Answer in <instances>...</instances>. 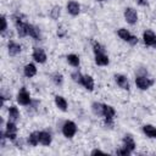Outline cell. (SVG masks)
<instances>
[{
    "label": "cell",
    "instance_id": "cell-1",
    "mask_svg": "<svg viewBox=\"0 0 156 156\" xmlns=\"http://www.w3.org/2000/svg\"><path fill=\"white\" fill-rule=\"evenodd\" d=\"M76 132H77V126L74 122H72V121L65 122V124L62 127V133L66 138H72L76 134Z\"/></svg>",
    "mask_w": 156,
    "mask_h": 156
},
{
    "label": "cell",
    "instance_id": "cell-2",
    "mask_svg": "<svg viewBox=\"0 0 156 156\" xmlns=\"http://www.w3.org/2000/svg\"><path fill=\"white\" fill-rule=\"evenodd\" d=\"M135 84H136V87H138L139 89L146 90V89H149V88L154 84V80H152V79H149V78H146V77H144V76H138V77L135 78Z\"/></svg>",
    "mask_w": 156,
    "mask_h": 156
},
{
    "label": "cell",
    "instance_id": "cell-3",
    "mask_svg": "<svg viewBox=\"0 0 156 156\" xmlns=\"http://www.w3.org/2000/svg\"><path fill=\"white\" fill-rule=\"evenodd\" d=\"M118 37H119L121 39H123L124 41H128V43L132 44V45H135V44L138 43V38L134 37V35H132V34H130L127 29H124V28L118 29Z\"/></svg>",
    "mask_w": 156,
    "mask_h": 156
},
{
    "label": "cell",
    "instance_id": "cell-4",
    "mask_svg": "<svg viewBox=\"0 0 156 156\" xmlns=\"http://www.w3.org/2000/svg\"><path fill=\"white\" fill-rule=\"evenodd\" d=\"M16 134H17V127H16L15 122H13V121H9V122L6 123V130H5L6 138L13 141V140L16 139V136H17Z\"/></svg>",
    "mask_w": 156,
    "mask_h": 156
},
{
    "label": "cell",
    "instance_id": "cell-5",
    "mask_svg": "<svg viewBox=\"0 0 156 156\" xmlns=\"http://www.w3.org/2000/svg\"><path fill=\"white\" fill-rule=\"evenodd\" d=\"M17 101H18V104H21L23 106H27V105L30 104V95H29V93L27 91L26 88H22L20 90V93L17 95Z\"/></svg>",
    "mask_w": 156,
    "mask_h": 156
},
{
    "label": "cell",
    "instance_id": "cell-6",
    "mask_svg": "<svg viewBox=\"0 0 156 156\" xmlns=\"http://www.w3.org/2000/svg\"><path fill=\"white\" fill-rule=\"evenodd\" d=\"M124 18L126 21L129 23V24H134L136 21H138V15H136V11L132 7H127L124 10Z\"/></svg>",
    "mask_w": 156,
    "mask_h": 156
},
{
    "label": "cell",
    "instance_id": "cell-7",
    "mask_svg": "<svg viewBox=\"0 0 156 156\" xmlns=\"http://www.w3.org/2000/svg\"><path fill=\"white\" fill-rule=\"evenodd\" d=\"M116 115V111L112 106L110 105H104V116H105V122L106 124H112V119Z\"/></svg>",
    "mask_w": 156,
    "mask_h": 156
},
{
    "label": "cell",
    "instance_id": "cell-8",
    "mask_svg": "<svg viewBox=\"0 0 156 156\" xmlns=\"http://www.w3.org/2000/svg\"><path fill=\"white\" fill-rule=\"evenodd\" d=\"M16 28H17V33L20 37H26L28 35V23L21 21L20 18H16Z\"/></svg>",
    "mask_w": 156,
    "mask_h": 156
},
{
    "label": "cell",
    "instance_id": "cell-9",
    "mask_svg": "<svg viewBox=\"0 0 156 156\" xmlns=\"http://www.w3.org/2000/svg\"><path fill=\"white\" fill-rule=\"evenodd\" d=\"M143 39H144L145 45L156 48V35H155L151 30H146V32H144V34H143Z\"/></svg>",
    "mask_w": 156,
    "mask_h": 156
},
{
    "label": "cell",
    "instance_id": "cell-10",
    "mask_svg": "<svg viewBox=\"0 0 156 156\" xmlns=\"http://www.w3.org/2000/svg\"><path fill=\"white\" fill-rule=\"evenodd\" d=\"M33 58L37 62H39V63H44L46 61V54H45V51L43 49L34 48V50H33Z\"/></svg>",
    "mask_w": 156,
    "mask_h": 156
},
{
    "label": "cell",
    "instance_id": "cell-11",
    "mask_svg": "<svg viewBox=\"0 0 156 156\" xmlns=\"http://www.w3.org/2000/svg\"><path fill=\"white\" fill-rule=\"evenodd\" d=\"M115 80H116V83H117V85L119 88L127 89V90L129 89V82H128V79H127L126 76H123V74H116L115 76Z\"/></svg>",
    "mask_w": 156,
    "mask_h": 156
},
{
    "label": "cell",
    "instance_id": "cell-12",
    "mask_svg": "<svg viewBox=\"0 0 156 156\" xmlns=\"http://www.w3.org/2000/svg\"><path fill=\"white\" fill-rule=\"evenodd\" d=\"M67 11H68V13H71L72 16H77V15L79 13V11H80V6H79V4L76 2V1H69V2L67 4Z\"/></svg>",
    "mask_w": 156,
    "mask_h": 156
},
{
    "label": "cell",
    "instance_id": "cell-13",
    "mask_svg": "<svg viewBox=\"0 0 156 156\" xmlns=\"http://www.w3.org/2000/svg\"><path fill=\"white\" fill-rule=\"evenodd\" d=\"M123 146H124L126 149H128L130 152L134 151V149H135V141H134V139L132 138V135H126V136L123 138Z\"/></svg>",
    "mask_w": 156,
    "mask_h": 156
},
{
    "label": "cell",
    "instance_id": "cell-14",
    "mask_svg": "<svg viewBox=\"0 0 156 156\" xmlns=\"http://www.w3.org/2000/svg\"><path fill=\"white\" fill-rule=\"evenodd\" d=\"M39 143L48 146L51 143V134L48 132H39Z\"/></svg>",
    "mask_w": 156,
    "mask_h": 156
},
{
    "label": "cell",
    "instance_id": "cell-15",
    "mask_svg": "<svg viewBox=\"0 0 156 156\" xmlns=\"http://www.w3.org/2000/svg\"><path fill=\"white\" fill-rule=\"evenodd\" d=\"M7 48H9V54L11 56H15V55H17V54L21 52V45L17 44V43H15V41H10L9 45H7Z\"/></svg>",
    "mask_w": 156,
    "mask_h": 156
},
{
    "label": "cell",
    "instance_id": "cell-16",
    "mask_svg": "<svg viewBox=\"0 0 156 156\" xmlns=\"http://www.w3.org/2000/svg\"><path fill=\"white\" fill-rule=\"evenodd\" d=\"M23 72H24V76H26V77H28V78L34 77V76H35V73H37V67H35L33 63H28V65H26V66H24Z\"/></svg>",
    "mask_w": 156,
    "mask_h": 156
},
{
    "label": "cell",
    "instance_id": "cell-17",
    "mask_svg": "<svg viewBox=\"0 0 156 156\" xmlns=\"http://www.w3.org/2000/svg\"><path fill=\"white\" fill-rule=\"evenodd\" d=\"M108 57H107V55H105V52L104 54H96L95 55V62H96V65H99V66H106V65H108Z\"/></svg>",
    "mask_w": 156,
    "mask_h": 156
},
{
    "label": "cell",
    "instance_id": "cell-18",
    "mask_svg": "<svg viewBox=\"0 0 156 156\" xmlns=\"http://www.w3.org/2000/svg\"><path fill=\"white\" fill-rule=\"evenodd\" d=\"M82 85H84L85 89L88 90H93L94 89V79L90 76H83V80H82Z\"/></svg>",
    "mask_w": 156,
    "mask_h": 156
},
{
    "label": "cell",
    "instance_id": "cell-19",
    "mask_svg": "<svg viewBox=\"0 0 156 156\" xmlns=\"http://www.w3.org/2000/svg\"><path fill=\"white\" fill-rule=\"evenodd\" d=\"M55 104L61 111H66L67 110V101L65 100V98H62L60 95H56L55 96Z\"/></svg>",
    "mask_w": 156,
    "mask_h": 156
},
{
    "label": "cell",
    "instance_id": "cell-20",
    "mask_svg": "<svg viewBox=\"0 0 156 156\" xmlns=\"http://www.w3.org/2000/svg\"><path fill=\"white\" fill-rule=\"evenodd\" d=\"M28 35H30L32 38H34L35 40H40V32L37 27L28 24Z\"/></svg>",
    "mask_w": 156,
    "mask_h": 156
},
{
    "label": "cell",
    "instance_id": "cell-21",
    "mask_svg": "<svg viewBox=\"0 0 156 156\" xmlns=\"http://www.w3.org/2000/svg\"><path fill=\"white\" fill-rule=\"evenodd\" d=\"M9 117H10V121H17L20 118V111L16 106H10L9 107Z\"/></svg>",
    "mask_w": 156,
    "mask_h": 156
},
{
    "label": "cell",
    "instance_id": "cell-22",
    "mask_svg": "<svg viewBox=\"0 0 156 156\" xmlns=\"http://www.w3.org/2000/svg\"><path fill=\"white\" fill-rule=\"evenodd\" d=\"M143 130H144V133H145L149 138H156V128H155L154 126H151V124H145V126L143 127Z\"/></svg>",
    "mask_w": 156,
    "mask_h": 156
},
{
    "label": "cell",
    "instance_id": "cell-23",
    "mask_svg": "<svg viewBox=\"0 0 156 156\" xmlns=\"http://www.w3.org/2000/svg\"><path fill=\"white\" fill-rule=\"evenodd\" d=\"M28 143L32 146H35L39 144V132H33L29 136H28Z\"/></svg>",
    "mask_w": 156,
    "mask_h": 156
},
{
    "label": "cell",
    "instance_id": "cell-24",
    "mask_svg": "<svg viewBox=\"0 0 156 156\" xmlns=\"http://www.w3.org/2000/svg\"><path fill=\"white\" fill-rule=\"evenodd\" d=\"M67 61H68V63H69L71 66H73V67H78V66H79V57H78L77 55H74V54H69V55L67 56Z\"/></svg>",
    "mask_w": 156,
    "mask_h": 156
},
{
    "label": "cell",
    "instance_id": "cell-25",
    "mask_svg": "<svg viewBox=\"0 0 156 156\" xmlns=\"http://www.w3.org/2000/svg\"><path fill=\"white\" fill-rule=\"evenodd\" d=\"M93 112L98 116H104V105H101L99 102H94L93 104Z\"/></svg>",
    "mask_w": 156,
    "mask_h": 156
},
{
    "label": "cell",
    "instance_id": "cell-26",
    "mask_svg": "<svg viewBox=\"0 0 156 156\" xmlns=\"http://www.w3.org/2000/svg\"><path fill=\"white\" fill-rule=\"evenodd\" d=\"M60 13H61V9H60V6H54L52 10L50 11V16H51L52 20H57V18L60 17Z\"/></svg>",
    "mask_w": 156,
    "mask_h": 156
},
{
    "label": "cell",
    "instance_id": "cell-27",
    "mask_svg": "<svg viewBox=\"0 0 156 156\" xmlns=\"http://www.w3.org/2000/svg\"><path fill=\"white\" fill-rule=\"evenodd\" d=\"M93 49H94L95 55H96V54H104V48H102L99 43H96V41L93 44Z\"/></svg>",
    "mask_w": 156,
    "mask_h": 156
},
{
    "label": "cell",
    "instance_id": "cell-28",
    "mask_svg": "<svg viewBox=\"0 0 156 156\" xmlns=\"http://www.w3.org/2000/svg\"><path fill=\"white\" fill-rule=\"evenodd\" d=\"M72 78H73V80H74V82H77V83H79V84H82L83 76H82L79 72H74V73H72Z\"/></svg>",
    "mask_w": 156,
    "mask_h": 156
},
{
    "label": "cell",
    "instance_id": "cell-29",
    "mask_svg": "<svg viewBox=\"0 0 156 156\" xmlns=\"http://www.w3.org/2000/svg\"><path fill=\"white\" fill-rule=\"evenodd\" d=\"M52 80L58 85V84H62V74H60V73H55L54 76H52Z\"/></svg>",
    "mask_w": 156,
    "mask_h": 156
},
{
    "label": "cell",
    "instance_id": "cell-30",
    "mask_svg": "<svg viewBox=\"0 0 156 156\" xmlns=\"http://www.w3.org/2000/svg\"><path fill=\"white\" fill-rule=\"evenodd\" d=\"M6 28H7V22H6V18H5V16H1V32L4 33V32L6 30Z\"/></svg>",
    "mask_w": 156,
    "mask_h": 156
},
{
    "label": "cell",
    "instance_id": "cell-31",
    "mask_svg": "<svg viewBox=\"0 0 156 156\" xmlns=\"http://www.w3.org/2000/svg\"><path fill=\"white\" fill-rule=\"evenodd\" d=\"M117 154H118V155H124V156H127V155H129V154H130V151L123 146V149H119V150H117Z\"/></svg>",
    "mask_w": 156,
    "mask_h": 156
},
{
    "label": "cell",
    "instance_id": "cell-32",
    "mask_svg": "<svg viewBox=\"0 0 156 156\" xmlns=\"http://www.w3.org/2000/svg\"><path fill=\"white\" fill-rule=\"evenodd\" d=\"M140 6H145V5H147V0H135Z\"/></svg>",
    "mask_w": 156,
    "mask_h": 156
},
{
    "label": "cell",
    "instance_id": "cell-33",
    "mask_svg": "<svg viewBox=\"0 0 156 156\" xmlns=\"http://www.w3.org/2000/svg\"><path fill=\"white\" fill-rule=\"evenodd\" d=\"M96 154H104L101 150H94L93 152H91V155H96Z\"/></svg>",
    "mask_w": 156,
    "mask_h": 156
},
{
    "label": "cell",
    "instance_id": "cell-34",
    "mask_svg": "<svg viewBox=\"0 0 156 156\" xmlns=\"http://www.w3.org/2000/svg\"><path fill=\"white\" fill-rule=\"evenodd\" d=\"M98 1H102V0H98Z\"/></svg>",
    "mask_w": 156,
    "mask_h": 156
}]
</instances>
